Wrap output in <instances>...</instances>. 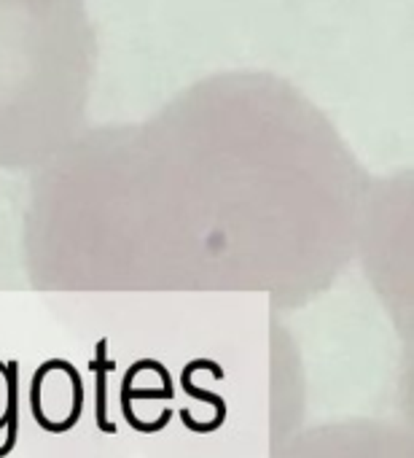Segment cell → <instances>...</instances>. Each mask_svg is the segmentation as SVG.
<instances>
[{"label":"cell","instance_id":"cell-1","mask_svg":"<svg viewBox=\"0 0 414 458\" xmlns=\"http://www.w3.org/2000/svg\"><path fill=\"white\" fill-rule=\"evenodd\" d=\"M199 367H207V370L215 375V380H221L224 377V370L221 367H215L213 361H191L189 367L183 370V391L189 394V396H194V399H202V402H210V405L215 407V418L207 423H197L194 418H191V412L183 407L178 415H180V421H183V426L189 429V431H199V434H210V431H218L221 426H224L226 421V402L218 396V394H210V391H205V388H197L194 383H191V372L199 370Z\"/></svg>","mask_w":414,"mask_h":458},{"label":"cell","instance_id":"cell-2","mask_svg":"<svg viewBox=\"0 0 414 458\" xmlns=\"http://www.w3.org/2000/svg\"><path fill=\"white\" fill-rule=\"evenodd\" d=\"M6 380H8V402H6V412H3V418H6V442L0 445V458H6L11 450H14V445H17V429H19V386H17V364L11 361L8 367H6Z\"/></svg>","mask_w":414,"mask_h":458},{"label":"cell","instance_id":"cell-3","mask_svg":"<svg viewBox=\"0 0 414 458\" xmlns=\"http://www.w3.org/2000/svg\"><path fill=\"white\" fill-rule=\"evenodd\" d=\"M97 351H100V359L89 364V370L97 372V429L105 431V434H116V423L108 421V412H105V410H108V399H105V372L113 370V361L103 359L105 342H100Z\"/></svg>","mask_w":414,"mask_h":458},{"label":"cell","instance_id":"cell-4","mask_svg":"<svg viewBox=\"0 0 414 458\" xmlns=\"http://www.w3.org/2000/svg\"><path fill=\"white\" fill-rule=\"evenodd\" d=\"M121 412H124V418H127V423L135 429V431H140V434H156V431H162L167 423L173 421V410H164L162 415H159V421H154V423H145V421H140L138 415L132 412V405L129 402H121Z\"/></svg>","mask_w":414,"mask_h":458}]
</instances>
